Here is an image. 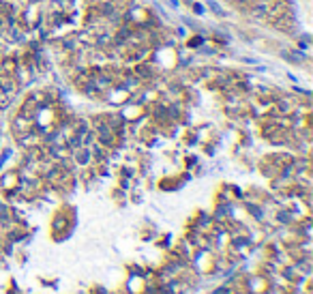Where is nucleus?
Segmentation results:
<instances>
[{"label":"nucleus","instance_id":"nucleus-1","mask_svg":"<svg viewBox=\"0 0 313 294\" xmlns=\"http://www.w3.org/2000/svg\"><path fill=\"white\" fill-rule=\"evenodd\" d=\"M208 7H210V11L212 13H215L217 17H226V11H223V7L219 2H217V0H208Z\"/></svg>","mask_w":313,"mask_h":294}]
</instances>
